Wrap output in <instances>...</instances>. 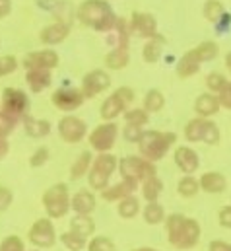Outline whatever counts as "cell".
<instances>
[{"instance_id": "cell-1", "label": "cell", "mask_w": 231, "mask_h": 251, "mask_svg": "<svg viewBox=\"0 0 231 251\" xmlns=\"http://www.w3.org/2000/svg\"><path fill=\"white\" fill-rule=\"evenodd\" d=\"M165 232H167V240L175 250H192L198 246L202 230L200 224L194 218H186L185 214H169L165 218Z\"/></svg>"}, {"instance_id": "cell-2", "label": "cell", "mask_w": 231, "mask_h": 251, "mask_svg": "<svg viewBox=\"0 0 231 251\" xmlns=\"http://www.w3.org/2000/svg\"><path fill=\"white\" fill-rule=\"evenodd\" d=\"M78 20L95 31H111L116 25L115 12L105 0H86L80 4Z\"/></svg>"}, {"instance_id": "cell-3", "label": "cell", "mask_w": 231, "mask_h": 251, "mask_svg": "<svg viewBox=\"0 0 231 251\" xmlns=\"http://www.w3.org/2000/svg\"><path fill=\"white\" fill-rule=\"evenodd\" d=\"M177 134L175 132H162V130H144L140 142H138V150L140 156L150 160V162H158L162 160L169 148L175 144Z\"/></svg>"}, {"instance_id": "cell-4", "label": "cell", "mask_w": 231, "mask_h": 251, "mask_svg": "<svg viewBox=\"0 0 231 251\" xmlns=\"http://www.w3.org/2000/svg\"><path fill=\"white\" fill-rule=\"evenodd\" d=\"M115 170H118V160L111 152H99V156L93 158V164L88 172V183L92 189L103 191L105 187H109V179L115 174Z\"/></svg>"}, {"instance_id": "cell-5", "label": "cell", "mask_w": 231, "mask_h": 251, "mask_svg": "<svg viewBox=\"0 0 231 251\" xmlns=\"http://www.w3.org/2000/svg\"><path fill=\"white\" fill-rule=\"evenodd\" d=\"M43 206L49 218H64L72 210V199L68 195L66 183H55L43 193Z\"/></svg>"}, {"instance_id": "cell-6", "label": "cell", "mask_w": 231, "mask_h": 251, "mask_svg": "<svg viewBox=\"0 0 231 251\" xmlns=\"http://www.w3.org/2000/svg\"><path fill=\"white\" fill-rule=\"evenodd\" d=\"M118 174L122 179H132L142 183L144 179L158 176V168L156 162H150L142 156H124L122 160H118Z\"/></svg>"}, {"instance_id": "cell-7", "label": "cell", "mask_w": 231, "mask_h": 251, "mask_svg": "<svg viewBox=\"0 0 231 251\" xmlns=\"http://www.w3.org/2000/svg\"><path fill=\"white\" fill-rule=\"evenodd\" d=\"M0 109L6 115H10V117L20 121V119L25 117V113L29 109V98H27V94H23L18 88H4Z\"/></svg>"}, {"instance_id": "cell-8", "label": "cell", "mask_w": 231, "mask_h": 251, "mask_svg": "<svg viewBox=\"0 0 231 251\" xmlns=\"http://www.w3.org/2000/svg\"><path fill=\"white\" fill-rule=\"evenodd\" d=\"M29 242L33 244V248L37 250H49L57 244V230L53 226L51 218H39L31 224L29 232H27Z\"/></svg>"}, {"instance_id": "cell-9", "label": "cell", "mask_w": 231, "mask_h": 251, "mask_svg": "<svg viewBox=\"0 0 231 251\" xmlns=\"http://www.w3.org/2000/svg\"><path fill=\"white\" fill-rule=\"evenodd\" d=\"M116 136H118V126L113 121H105L103 125L95 126L92 132H90V146L95 150V152H109L116 142Z\"/></svg>"}, {"instance_id": "cell-10", "label": "cell", "mask_w": 231, "mask_h": 251, "mask_svg": "<svg viewBox=\"0 0 231 251\" xmlns=\"http://www.w3.org/2000/svg\"><path fill=\"white\" fill-rule=\"evenodd\" d=\"M86 132H88L86 121L76 117V115H66V117H62L58 121V134L68 144H76V142L84 140Z\"/></svg>"}, {"instance_id": "cell-11", "label": "cell", "mask_w": 231, "mask_h": 251, "mask_svg": "<svg viewBox=\"0 0 231 251\" xmlns=\"http://www.w3.org/2000/svg\"><path fill=\"white\" fill-rule=\"evenodd\" d=\"M111 86V78L105 70L95 68L90 70L84 78H82V94L86 98H95L97 94H103L107 88Z\"/></svg>"}, {"instance_id": "cell-12", "label": "cell", "mask_w": 231, "mask_h": 251, "mask_svg": "<svg viewBox=\"0 0 231 251\" xmlns=\"http://www.w3.org/2000/svg\"><path fill=\"white\" fill-rule=\"evenodd\" d=\"M84 100L86 96L82 94V90H76V88H58L53 94V105L64 113H70L82 107Z\"/></svg>"}, {"instance_id": "cell-13", "label": "cell", "mask_w": 231, "mask_h": 251, "mask_svg": "<svg viewBox=\"0 0 231 251\" xmlns=\"http://www.w3.org/2000/svg\"><path fill=\"white\" fill-rule=\"evenodd\" d=\"M23 66L29 68H45L53 70L58 66V55L53 49H43V51H33L23 59Z\"/></svg>"}, {"instance_id": "cell-14", "label": "cell", "mask_w": 231, "mask_h": 251, "mask_svg": "<svg viewBox=\"0 0 231 251\" xmlns=\"http://www.w3.org/2000/svg\"><path fill=\"white\" fill-rule=\"evenodd\" d=\"M175 164L185 176H194V172L200 166V160H198V154L190 146H179L175 150Z\"/></svg>"}, {"instance_id": "cell-15", "label": "cell", "mask_w": 231, "mask_h": 251, "mask_svg": "<svg viewBox=\"0 0 231 251\" xmlns=\"http://www.w3.org/2000/svg\"><path fill=\"white\" fill-rule=\"evenodd\" d=\"M138 187H140V183H138V181L122 179L120 183H116V185H109V187H105L103 191H99V193H101V199H103V201H107V202H118V201H122L124 197L132 195Z\"/></svg>"}, {"instance_id": "cell-16", "label": "cell", "mask_w": 231, "mask_h": 251, "mask_svg": "<svg viewBox=\"0 0 231 251\" xmlns=\"http://www.w3.org/2000/svg\"><path fill=\"white\" fill-rule=\"evenodd\" d=\"M130 29H134L140 37H158V25H156V20L154 16L150 14H140V12H134L132 14V20H130Z\"/></svg>"}, {"instance_id": "cell-17", "label": "cell", "mask_w": 231, "mask_h": 251, "mask_svg": "<svg viewBox=\"0 0 231 251\" xmlns=\"http://www.w3.org/2000/svg\"><path fill=\"white\" fill-rule=\"evenodd\" d=\"M25 82L33 94H41L53 84V74L51 70H45V68H29L25 72Z\"/></svg>"}, {"instance_id": "cell-18", "label": "cell", "mask_w": 231, "mask_h": 251, "mask_svg": "<svg viewBox=\"0 0 231 251\" xmlns=\"http://www.w3.org/2000/svg\"><path fill=\"white\" fill-rule=\"evenodd\" d=\"M128 103L118 96V94H111L109 98H105V101L101 103V109H99V115L103 121H115L118 115H124Z\"/></svg>"}, {"instance_id": "cell-19", "label": "cell", "mask_w": 231, "mask_h": 251, "mask_svg": "<svg viewBox=\"0 0 231 251\" xmlns=\"http://www.w3.org/2000/svg\"><path fill=\"white\" fill-rule=\"evenodd\" d=\"M222 103H220V98L214 96V94H202L196 98L194 101V111L198 117H204V119H210L214 117L218 111H220Z\"/></svg>"}, {"instance_id": "cell-20", "label": "cell", "mask_w": 231, "mask_h": 251, "mask_svg": "<svg viewBox=\"0 0 231 251\" xmlns=\"http://www.w3.org/2000/svg\"><path fill=\"white\" fill-rule=\"evenodd\" d=\"M68 33H70V25L66 22H55V24L43 27L41 41L45 45H58V43H62L68 37Z\"/></svg>"}, {"instance_id": "cell-21", "label": "cell", "mask_w": 231, "mask_h": 251, "mask_svg": "<svg viewBox=\"0 0 231 251\" xmlns=\"http://www.w3.org/2000/svg\"><path fill=\"white\" fill-rule=\"evenodd\" d=\"M198 181H200V189L210 195H220L228 187V179L220 172H206V174H202V177Z\"/></svg>"}, {"instance_id": "cell-22", "label": "cell", "mask_w": 231, "mask_h": 251, "mask_svg": "<svg viewBox=\"0 0 231 251\" xmlns=\"http://www.w3.org/2000/svg\"><path fill=\"white\" fill-rule=\"evenodd\" d=\"M95 195L88 189H82L72 197V210L76 214H92L95 210Z\"/></svg>"}, {"instance_id": "cell-23", "label": "cell", "mask_w": 231, "mask_h": 251, "mask_svg": "<svg viewBox=\"0 0 231 251\" xmlns=\"http://www.w3.org/2000/svg\"><path fill=\"white\" fill-rule=\"evenodd\" d=\"M200 64H202V61L198 59V55H196L194 49H192V51L185 53V55L181 57V61L177 63V74H179L181 78H190V76H194V74L200 70Z\"/></svg>"}, {"instance_id": "cell-24", "label": "cell", "mask_w": 231, "mask_h": 251, "mask_svg": "<svg viewBox=\"0 0 231 251\" xmlns=\"http://www.w3.org/2000/svg\"><path fill=\"white\" fill-rule=\"evenodd\" d=\"M22 125H23V130L27 132V136L31 138H43L51 132V123L47 119H35V117L25 115L22 119Z\"/></svg>"}, {"instance_id": "cell-25", "label": "cell", "mask_w": 231, "mask_h": 251, "mask_svg": "<svg viewBox=\"0 0 231 251\" xmlns=\"http://www.w3.org/2000/svg\"><path fill=\"white\" fill-rule=\"evenodd\" d=\"M208 121L210 119H204V117H194L190 119L186 126H185V138L188 142H202L204 140V132L208 128Z\"/></svg>"}, {"instance_id": "cell-26", "label": "cell", "mask_w": 231, "mask_h": 251, "mask_svg": "<svg viewBox=\"0 0 231 251\" xmlns=\"http://www.w3.org/2000/svg\"><path fill=\"white\" fill-rule=\"evenodd\" d=\"M70 230L84 238H92L95 234V222L90 214H76L70 220Z\"/></svg>"}, {"instance_id": "cell-27", "label": "cell", "mask_w": 231, "mask_h": 251, "mask_svg": "<svg viewBox=\"0 0 231 251\" xmlns=\"http://www.w3.org/2000/svg\"><path fill=\"white\" fill-rule=\"evenodd\" d=\"M116 212H118V216L124 218V220L134 218V216L140 212V201H138V197L132 193V195L124 197L122 201H118V204H116Z\"/></svg>"}, {"instance_id": "cell-28", "label": "cell", "mask_w": 231, "mask_h": 251, "mask_svg": "<svg viewBox=\"0 0 231 251\" xmlns=\"http://www.w3.org/2000/svg\"><path fill=\"white\" fill-rule=\"evenodd\" d=\"M140 189H142V197L148 202H154V201L160 199V195L163 191V181L158 176H152V177H148V179H144L140 183Z\"/></svg>"}, {"instance_id": "cell-29", "label": "cell", "mask_w": 231, "mask_h": 251, "mask_svg": "<svg viewBox=\"0 0 231 251\" xmlns=\"http://www.w3.org/2000/svg\"><path fill=\"white\" fill-rule=\"evenodd\" d=\"M92 164H93V156H92V152H90V150L82 152V154L76 158V162L72 164V168H70V177H72V179H80V177H84V176L90 172Z\"/></svg>"}, {"instance_id": "cell-30", "label": "cell", "mask_w": 231, "mask_h": 251, "mask_svg": "<svg viewBox=\"0 0 231 251\" xmlns=\"http://www.w3.org/2000/svg\"><path fill=\"white\" fill-rule=\"evenodd\" d=\"M142 216H144V222L146 224H150V226H158V224H162V222H165V210H163V206L158 202V201H154V202H148L146 204V208H144V212H142Z\"/></svg>"}, {"instance_id": "cell-31", "label": "cell", "mask_w": 231, "mask_h": 251, "mask_svg": "<svg viewBox=\"0 0 231 251\" xmlns=\"http://www.w3.org/2000/svg\"><path fill=\"white\" fill-rule=\"evenodd\" d=\"M163 37H152L148 43H146V47H144V51H142V57H144V61L146 63H158V59L162 57V53H163Z\"/></svg>"}, {"instance_id": "cell-32", "label": "cell", "mask_w": 231, "mask_h": 251, "mask_svg": "<svg viewBox=\"0 0 231 251\" xmlns=\"http://www.w3.org/2000/svg\"><path fill=\"white\" fill-rule=\"evenodd\" d=\"M130 61V57H128V49L126 47H115L107 57H105V64H107V68H111V70H120V68H124L126 64Z\"/></svg>"}, {"instance_id": "cell-33", "label": "cell", "mask_w": 231, "mask_h": 251, "mask_svg": "<svg viewBox=\"0 0 231 251\" xmlns=\"http://www.w3.org/2000/svg\"><path fill=\"white\" fill-rule=\"evenodd\" d=\"M198 191H202V189H200V181H198L194 176H185V177L177 183V193H179L181 197H185V199L196 197Z\"/></svg>"}, {"instance_id": "cell-34", "label": "cell", "mask_w": 231, "mask_h": 251, "mask_svg": "<svg viewBox=\"0 0 231 251\" xmlns=\"http://www.w3.org/2000/svg\"><path fill=\"white\" fill-rule=\"evenodd\" d=\"M60 244L68 251H84V248H88V238L70 230V232L60 234Z\"/></svg>"}, {"instance_id": "cell-35", "label": "cell", "mask_w": 231, "mask_h": 251, "mask_svg": "<svg viewBox=\"0 0 231 251\" xmlns=\"http://www.w3.org/2000/svg\"><path fill=\"white\" fill-rule=\"evenodd\" d=\"M163 105H165V98H163V94L160 90L154 88V90H150L146 94V98H144V109L148 113H158V111L163 109Z\"/></svg>"}, {"instance_id": "cell-36", "label": "cell", "mask_w": 231, "mask_h": 251, "mask_svg": "<svg viewBox=\"0 0 231 251\" xmlns=\"http://www.w3.org/2000/svg\"><path fill=\"white\" fill-rule=\"evenodd\" d=\"M88 251H116L115 242L107 236H93L90 242H88Z\"/></svg>"}, {"instance_id": "cell-37", "label": "cell", "mask_w": 231, "mask_h": 251, "mask_svg": "<svg viewBox=\"0 0 231 251\" xmlns=\"http://www.w3.org/2000/svg\"><path fill=\"white\" fill-rule=\"evenodd\" d=\"M194 53L198 55V59H200L202 63L214 61V59L218 57V45H216L214 41H204V43H200L198 47H194Z\"/></svg>"}, {"instance_id": "cell-38", "label": "cell", "mask_w": 231, "mask_h": 251, "mask_svg": "<svg viewBox=\"0 0 231 251\" xmlns=\"http://www.w3.org/2000/svg\"><path fill=\"white\" fill-rule=\"evenodd\" d=\"M124 121L130 123V125L144 126L148 125V121H150V113L144 107L142 109H126L124 111Z\"/></svg>"}, {"instance_id": "cell-39", "label": "cell", "mask_w": 231, "mask_h": 251, "mask_svg": "<svg viewBox=\"0 0 231 251\" xmlns=\"http://www.w3.org/2000/svg\"><path fill=\"white\" fill-rule=\"evenodd\" d=\"M224 6L220 0H208L204 4V18L210 20V22H220L224 18Z\"/></svg>"}, {"instance_id": "cell-40", "label": "cell", "mask_w": 231, "mask_h": 251, "mask_svg": "<svg viewBox=\"0 0 231 251\" xmlns=\"http://www.w3.org/2000/svg\"><path fill=\"white\" fill-rule=\"evenodd\" d=\"M226 84H228V80H226V76L220 74V72H210V74L206 76V86H208V90L214 92V94H220V92L226 88Z\"/></svg>"}, {"instance_id": "cell-41", "label": "cell", "mask_w": 231, "mask_h": 251, "mask_svg": "<svg viewBox=\"0 0 231 251\" xmlns=\"http://www.w3.org/2000/svg\"><path fill=\"white\" fill-rule=\"evenodd\" d=\"M49 158H51L49 148H47V146H39V148L33 152V156L29 158V166H31V168H41V166H45V164L49 162Z\"/></svg>"}, {"instance_id": "cell-42", "label": "cell", "mask_w": 231, "mask_h": 251, "mask_svg": "<svg viewBox=\"0 0 231 251\" xmlns=\"http://www.w3.org/2000/svg\"><path fill=\"white\" fill-rule=\"evenodd\" d=\"M0 251H25V246H23V240L18 238V236H8L2 240L0 244Z\"/></svg>"}, {"instance_id": "cell-43", "label": "cell", "mask_w": 231, "mask_h": 251, "mask_svg": "<svg viewBox=\"0 0 231 251\" xmlns=\"http://www.w3.org/2000/svg\"><path fill=\"white\" fill-rule=\"evenodd\" d=\"M142 134H144V130H142V126L138 125H130V123H126L124 128H122V136H124V140H128V142H140V138H142Z\"/></svg>"}, {"instance_id": "cell-44", "label": "cell", "mask_w": 231, "mask_h": 251, "mask_svg": "<svg viewBox=\"0 0 231 251\" xmlns=\"http://www.w3.org/2000/svg\"><path fill=\"white\" fill-rule=\"evenodd\" d=\"M18 125V119H14V117H10V115H6L2 109H0V136H8L14 128Z\"/></svg>"}, {"instance_id": "cell-45", "label": "cell", "mask_w": 231, "mask_h": 251, "mask_svg": "<svg viewBox=\"0 0 231 251\" xmlns=\"http://www.w3.org/2000/svg\"><path fill=\"white\" fill-rule=\"evenodd\" d=\"M202 142H206V144H210V146H216V144L220 142V128L216 126V123L208 121V128H206V132H204V140H202Z\"/></svg>"}, {"instance_id": "cell-46", "label": "cell", "mask_w": 231, "mask_h": 251, "mask_svg": "<svg viewBox=\"0 0 231 251\" xmlns=\"http://www.w3.org/2000/svg\"><path fill=\"white\" fill-rule=\"evenodd\" d=\"M16 68H18L16 57H12V55H8V57H0V76L12 74Z\"/></svg>"}, {"instance_id": "cell-47", "label": "cell", "mask_w": 231, "mask_h": 251, "mask_svg": "<svg viewBox=\"0 0 231 251\" xmlns=\"http://www.w3.org/2000/svg\"><path fill=\"white\" fill-rule=\"evenodd\" d=\"M12 201H14L12 191H10L8 187H4V185H0V212L8 210L10 204H12Z\"/></svg>"}, {"instance_id": "cell-48", "label": "cell", "mask_w": 231, "mask_h": 251, "mask_svg": "<svg viewBox=\"0 0 231 251\" xmlns=\"http://www.w3.org/2000/svg\"><path fill=\"white\" fill-rule=\"evenodd\" d=\"M218 222H220L222 228L231 230V204H226L224 208H220V212H218Z\"/></svg>"}, {"instance_id": "cell-49", "label": "cell", "mask_w": 231, "mask_h": 251, "mask_svg": "<svg viewBox=\"0 0 231 251\" xmlns=\"http://www.w3.org/2000/svg\"><path fill=\"white\" fill-rule=\"evenodd\" d=\"M218 98H220L222 107H224V109H230L231 111V82L226 84V88L220 92V96H218Z\"/></svg>"}, {"instance_id": "cell-50", "label": "cell", "mask_w": 231, "mask_h": 251, "mask_svg": "<svg viewBox=\"0 0 231 251\" xmlns=\"http://www.w3.org/2000/svg\"><path fill=\"white\" fill-rule=\"evenodd\" d=\"M115 92L122 98V100H124V101H126V103H128V105H130V103L134 101V98H136V96H134V90H130V88H126V86L116 88Z\"/></svg>"}, {"instance_id": "cell-51", "label": "cell", "mask_w": 231, "mask_h": 251, "mask_svg": "<svg viewBox=\"0 0 231 251\" xmlns=\"http://www.w3.org/2000/svg\"><path fill=\"white\" fill-rule=\"evenodd\" d=\"M208 251H231V244L224 242V240H214V242H210Z\"/></svg>"}, {"instance_id": "cell-52", "label": "cell", "mask_w": 231, "mask_h": 251, "mask_svg": "<svg viewBox=\"0 0 231 251\" xmlns=\"http://www.w3.org/2000/svg\"><path fill=\"white\" fill-rule=\"evenodd\" d=\"M8 152H10V144L4 136H0V160H4L8 156Z\"/></svg>"}, {"instance_id": "cell-53", "label": "cell", "mask_w": 231, "mask_h": 251, "mask_svg": "<svg viewBox=\"0 0 231 251\" xmlns=\"http://www.w3.org/2000/svg\"><path fill=\"white\" fill-rule=\"evenodd\" d=\"M10 12V0H0V18L8 16Z\"/></svg>"}, {"instance_id": "cell-54", "label": "cell", "mask_w": 231, "mask_h": 251, "mask_svg": "<svg viewBox=\"0 0 231 251\" xmlns=\"http://www.w3.org/2000/svg\"><path fill=\"white\" fill-rule=\"evenodd\" d=\"M226 64H228V68H230L231 72V53H228V57H226Z\"/></svg>"}, {"instance_id": "cell-55", "label": "cell", "mask_w": 231, "mask_h": 251, "mask_svg": "<svg viewBox=\"0 0 231 251\" xmlns=\"http://www.w3.org/2000/svg\"><path fill=\"white\" fill-rule=\"evenodd\" d=\"M134 251H158V250H154V248H136Z\"/></svg>"}, {"instance_id": "cell-56", "label": "cell", "mask_w": 231, "mask_h": 251, "mask_svg": "<svg viewBox=\"0 0 231 251\" xmlns=\"http://www.w3.org/2000/svg\"><path fill=\"white\" fill-rule=\"evenodd\" d=\"M25 251H39V250H37V248H35V250H25Z\"/></svg>"}]
</instances>
